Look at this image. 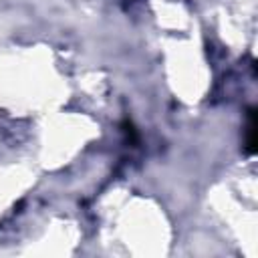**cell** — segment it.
Segmentation results:
<instances>
[{
    "label": "cell",
    "mask_w": 258,
    "mask_h": 258,
    "mask_svg": "<svg viewBox=\"0 0 258 258\" xmlns=\"http://www.w3.org/2000/svg\"><path fill=\"white\" fill-rule=\"evenodd\" d=\"M256 109L250 107L246 113V129H244V151L246 155H254L256 151Z\"/></svg>",
    "instance_id": "obj_1"
}]
</instances>
